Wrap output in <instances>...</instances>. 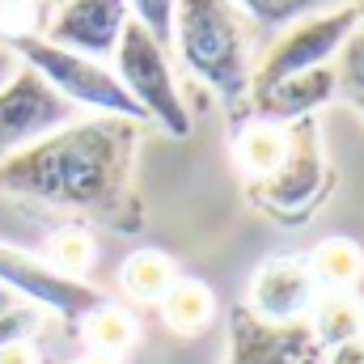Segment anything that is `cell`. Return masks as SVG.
<instances>
[{
  "label": "cell",
  "instance_id": "obj_11",
  "mask_svg": "<svg viewBox=\"0 0 364 364\" xmlns=\"http://www.w3.org/2000/svg\"><path fill=\"white\" fill-rule=\"evenodd\" d=\"M314 301H318V284H314V272H309V259L272 255L250 279L246 309L263 322L284 326V322H305Z\"/></svg>",
  "mask_w": 364,
  "mask_h": 364
},
{
  "label": "cell",
  "instance_id": "obj_17",
  "mask_svg": "<svg viewBox=\"0 0 364 364\" xmlns=\"http://www.w3.org/2000/svg\"><path fill=\"white\" fill-rule=\"evenodd\" d=\"M309 272L318 292H356V284L364 279V250L348 237H326L309 255Z\"/></svg>",
  "mask_w": 364,
  "mask_h": 364
},
{
  "label": "cell",
  "instance_id": "obj_2",
  "mask_svg": "<svg viewBox=\"0 0 364 364\" xmlns=\"http://www.w3.org/2000/svg\"><path fill=\"white\" fill-rule=\"evenodd\" d=\"M170 43H178L182 64L220 93L229 119L242 123L250 106V77H255L242 9L233 0H174Z\"/></svg>",
  "mask_w": 364,
  "mask_h": 364
},
{
  "label": "cell",
  "instance_id": "obj_29",
  "mask_svg": "<svg viewBox=\"0 0 364 364\" xmlns=\"http://www.w3.org/2000/svg\"><path fill=\"white\" fill-rule=\"evenodd\" d=\"M356 4V17H360V26H364V0H352Z\"/></svg>",
  "mask_w": 364,
  "mask_h": 364
},
{
  "label": "cell",
  "instance_id": "obj_9",
  "mask_svg": "<svg viewBox=\"0 0 364 364\" xmlns=\"http://www.w3.org/2000/svg\"><path fill=\"white\" fill-rule=\"evenodd\" d=\"M127 21H132L127 0H60L38 38L102 64V60H114Z\"/></svg>",
  "mask_w": 364,
  "mask_h": 364
},
{
  "label": "cell",
  "instance_id": "obj_15",
  "mask_svg": "<svg viewBox=\"0 0 364 364\" xmlns=\"http://www.w3.org/2000/svg\"><path fill=\"white\" fill-rule=\"evenodd\" d=\"M157 309H161V318H166V326L174 335H203L212 326V318H216V296H212V288L203 279L178 275L170 284V292L157 301Z\"/></svg>",
  "mask_w": 364,
  "mask_h": 364
},
{
  "label": "cell",
  "instance_id": "obj_1",
  "mask_svg": "<svg viewBox=\"0 0 364 364\" xmlns=\"http://www.w3.org/2000/svg\"><path fill=\"white\" fill-rule=\"evenodd\" d=\"M140 123L97 114L85 123H68L26 153L0 161V191L26 195L64 212L93 216L119 233L140 229V199L132 191L136 132Z\"/></svg>",
  "mask_w": 364,
  "mask_h": 364
},
{
  "label": "cell",
  "instance_id": "obj_5",
  "mask_svg": "<svg viewBox=\"0 0 364 364\" xmlns=\"http://www.w3.org/2000/svg\"><path fill=\"white\" fill-rule=\"evenodd\" d=\"M360 26L356 17V4H339V9H326V13H314V17H301L292 26H284L272 38L267 55L255 64V77H250V93L267 90L275 81H288L296 73H314V68H326L335 64L343 38Z\"/></svg>",
  "mask_w": 364,
  "mask_h": 364
},
{
  "label": "cell",
  "instance_id": "obj_13",
  "mask_svg": "<svg viewBox=\"0 0 364 364\" xmlns=\"http://www.w3.org/2000/svg\"><path fill=\"white\" fill-rule=\"evenodd\" d=\"M284 149H288V127H275V123H259V119H242L237 123V140H233V157H237V170L250 178V186L267 182L284 161Z\"/></svg>",
  "mask_w": 364,
  "mask_h": 364
},
{
  "label": "cell",
  "instance_id": "obj_23",
  "mask_svg": "<svg viewBox=\"0 0 364 364\" xmlns=\"http://www.w3.org/2000/svg\"><path fill=\"white\" fill-rule=\"evenodd\" d=\"M127 13L149 38H157L161 47L170 43V34H174V0H127Z\"/></svg>",
  "mask_w": 364,
  "mask_h": 364
},
{
  "label": "cell",
  "instance_id": "obj_16",
  "mask_svg": "<svg viewBox=\"0 0 364 364\" xmlns=\"http://www.w3.org/2000/svg\"><path fill=\"white\" fill-rule=\"evenodd\" d=\"M174 279H178L174 259L161 255V250H153V246L132 250V255L123 259V267H119V288H123L132 301H140V305H157V301L170 292Z\"/></svg>",
  "mask_w": 364,
  "mask_h": 364
},
{
  "label": "cell",
  "instance_id": "obj_12",
  "mask_svg": "<svg viewBox=\"0 0 364 364\" xmlns=\"http://www.w3.org/2000/svg\"><path fill=\"white\" fill-rule=\"evenodd\" d=\"M335 93H339V81H335V68H331V64H326V68H314V73H296V77H288V81H275L267 90L250 93L246 119L288 127V123L314 119Z\"/></svg>",
  "mask_w": 364,
  "mask_h": 364
},
{
  "label": "cell",
  "instance_id": "obj_14",
  "mask_svg": "<svg viewBox=\"0 0 364 364\" xmlns=\"http://www.w3.org/2000/svg\"><path fill=\"white\" fill-rule=\"evenodd\" d=\"M305 326H309L314 343L326 352L335 343L364 335V305L356 301V292H318V301L305 314Z\"/></svg>",
  "mask_w": 364,
  "mask_h": 364
},
{
  "label": "cell",
  "instance_id": "obj_22",
  "mask_svg": "<svg viewBox=\"0 0 364 364\" xmlns=\"http://www.w3.org/2000/svg\"><path fill=\"white\" fill-rule=\"evenodd\" d=\"M331 68H335V81H339V90L348 97H364V26H356L343 38V47H339Z\"/></svg>",
  "mask_w": 364,
  "mask_h": 364
},
{
  "label": "cell",
  "instance_id": "obj_28",
  "mask_svg": "<svg viewBox=\"0 0 364 364\" xmlns=\"http://www.w3.org/2000/svg\"><path fill=\"white\" fill-rule=\"evenodd\" d=\"M352 106H356V114L364 119V97H352Z\"/></svg>",
  "mask_w": 364,
  "mask_h": 364
},
{
  "label": "cell",
  "instance_id": "obj_7",
  "mask_svg": "<svg viewBox=\"0 0 364 364\" xmlns=\"http://www.w3.org/2000/svg\"><path fill=\"white\" fill-rule=\"evenodd\" d=\"M73 114H77V106H68L34 68L21 64L13 73V81L0 90V161L26 153L43 136L68 127Z\"/></svg>",
  "mask_w": 364,
  "mask_h": 364
},
{
  "label": "cell",
  "instance_id": "obj_4",
  "mask_svg": "<svg viewBox=\"0 0 364 364\" xmlns=\"http://www.w3.org/2000/svg\"><path fill=\"white\" fill-rule=\"evenodd\" d=\"M119 85L127 90V97L140 106L144 123H157L166 136L182 140L191 132V114L182 106L178 81H174V68H170V55L157 38H149L136 21H127L123 38H119V51H114V68Z\"/></svg>",
  "mask_w": 364,
  "mask_h": 364
},
{
  "label": "cell",
  "instance_id": "obj_26",
  "mask_svg": "<svg viewBox=\"0 0 364 364\" xmlns=\"http://www.w3.org/2000/svg\"><path fill=\"white\" fill-rule=\"evenodd\" d=\"M17 68H21V60L9 51V43H0V90L13 81V73H17Z\"/></svg>",
  "mask_w": 364,
  "mask_h": 364
},
{
  "label": "cell",
  "instance_id": "obj_21",
  "mask_svg": "<svg viewBox=\"0 0 364 364\" xmlns=\"http://www.w3.org/2000/svg\"><path fill=\"white\" fill-rule=\"evenodd\" d=\"M43 326V309L21 301L17 292L0 288V348L4 343H21V339H34V331Z\"/></svg>",
  "mask_w": 364,
  "mask_h": 364
},
{
  "label": "cell",
  "instance_id": "obj_18",
  "mask_svg": "<svg viewBox=\"0 0 364 364\" xmlns=\"http://www.w3.org/2000/svg\"><path fill=\"white\" fill-rule=\"evenodd\" d=\"M77 326H81L90 352H97V356H114V360H123V352H132L136 339H140L136 318H132L127 309L110 305V301H102V305H97L93 314H85Z\"/></svg>",
  "mask_w": 364,
  "mask_h": 364
},
{
  "label": "cell",
  "instance_id": "obj_25",
  "mask_svg": "<svg viewBox=\"0 0 364 364\" xmlns=\"http://www.w3.org/2000/svg\"><path fill=\"white\" fill-rule=\"evenodd\" d=\"M0 364H43V352L34 339H21V343H4L0 348Z\"/></svg>",
  "mask_w": 364,
  "mask_h": 364
},
{
  "label": "cell",
  "instance_id": "obj_10",
  "mask_svg": "<svg viewBox=\"0 0 364 364\" xmlns=\"http://www.w3.org/2000/svg\"><path fill=\"white\" fill-rule=\"evenodd\" d=\"M229 364H322V348L314 343L305 322H263L246 305L229 314Z\"/></svg>",
  "mask_w": 364,
  "mask_h": 364
},
{
  "label": "cell",
  "instance_id": "obj_6",
  "mask_svg": "<svg viewBox=\"0 0 364 364\" xmlns=\"http://www.w3.org/2000/svg\"><path fill=\"white\" fill-rule=\"evenodd\" d=\"M322 186H326V157H322V132H318V119H301V123H288V149H284V161L267 182L250 186V195L284 220H301L309 212L314 199H322Z\"/></svg>",
  "mask_w": 364,
  "mask_h": 364
},
{
  "label": "cell",
  "instance_id": "obj_24",
  "mask_svg": "<svg viewBox=\"0 0 364 364\" xmlns=\"http://www.w3.org/2000/svg\"><path fill=\"white\" fill-rule=\"evenodd\" d=\"M322 364H364V335L326 348V352H322Z\"/></svg>",
  "mask_w": 364,
  "mask_h": 364
},
{
  "label": "cell",
  "instance_id": "obj_8",
  "mask_svg": "<svg viewBox=\"0 0 364 364\" xmlns=\"http://www.w3.org/2000/svg\"><path fill=\"white\" fill-rule=\"evenodd\" d=\"M0 288L17 292L21 301H30V305H38V309L60 314L64 322H81L85 314H93V309L106 301L93 284L51 272L43 259L17 250V246H9V242H0Z\"/></svg>",
  "mask_w": 364,
  "mask_h": 364
},
{
  "label": "cell",
  "instance_id": "obj_20",
  "mask_svg": "<svg viewBox=\"0 0 364 364\" xmlns=\"http://www.w3.org/2000/svg\"><path fill=\"white\" fill-rule=\"evenodd\" d=\"M242 9V17L267 26V30H284L301 17H314V13H326V9H339L348 0H233Z\"/></svg>",
  "mask_w": 364,
  "mask_h": 364
},
{
  "label": "cell",
  "instance_id": "obj_19",
  "mask_svg": "<svg viewBox=\"0 0 364 364\" xmlns=\"http://www.w3.org/2000/svg\"><path fill=\"white\" fill-rule=\"evenodd\" d=\"M93 259H97V242H93L81 225L60 229V233L47 237V259H43V263H47L51 272L68 275V279H81V275L93 267Z\"/></svg>",
  "mask_w": 364,
  "mask_h": 364
},
{
  "label": "cell",
  "instance_id": "obj_3",
  "mask_svg": "<svg viewBox=\"0 0 364 364\" xmlns=\"http://www.w3.org/2000/svg\"><path fill=\"white\" fill-rule=\"evenodd\" d=\"M4 43H9V51H13L26 68H34L68 106H90L97 114H114V119L144 123L140 106L127 97V90L119 85V77H114L106 64H97L90 55H77V51H68V47H55V43H47V38H38V34H21V30L9 34Z\"/></svg>",
  "mask_w": 364,
  "mask_h": 364
},
{
  "label": "cell",
  "instance_id": "obj_27",
  "mask_svg": "<svg viewBox=\"0 0 364 364\" xmlns=\"http://www.w3.org/2000/svg\"><path fill=\"white\" fill-rule=\"evenodd\" d=\"M77 364H123V360H114V356H97V352H90V356H81Z\"/></svg>",
  "mask_w": 364,
  "mask_h": 364
}]
</instances>
